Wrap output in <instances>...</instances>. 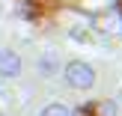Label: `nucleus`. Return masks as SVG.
Segmentation results:
<instances>
[{
    "label": "nucleus",
    "instance_id": "1",
    "mask_svg": "<svg viewBox=\"0 0 122 116\" xmlns=\"http://www.w3.org/2000/svg\"><path fill=\"white\" fill-rule=\"evenodd\" d=\"M63 77H66V83H69L71 89H92L95 86V69L89 63H81V60L66 63Z\"/></svg>",
    "mask_w": 122,
    "mask_h": 116
},
{
    "label": "nucleus",
    "instance_id": "2",
    "mask_svg": "<svg viewBox=\"0 0 122 116\" xmlns=\"http://www.w3.org/2000/svg\"><path fill=\"white\" fill-rule=\"evenodd\" d=\"M24 69L21 57H18L12 48H0V77H18Z\"/></svg>",
    "mask_w": 122,
    "mask_h": 116
},
{
    "label": "nucleus",
    "instance_id": "3",
    "mask_svg": "<svg viewBox=\"0 0 122 116\" xmlns=\"http://www.w3.org/2000/svg\"><path fill=\"white\" fill-rule=\"evenodd\" d=\"M36 69H39V75L42 77H54L60 71V57L54 51H48V54H42L39 57V63H36Z\"/></svg>",
    "mask_w": 122,
    "mask_h": 116
},
{
    "label": "nucleus",
    "instance_id": "4",
    "mask_svg": "<svg viewBox=\"0 0 122 116\" xmlns=\"http://www.w3.org/2000/svg\"><path fill=\"white\" fill-rule=\"evenodd\" d=\"M39 116H71V110L66 104H45L39 110Z\"/></svg>",
    "mask_w": 122,
    "mask_h": 116
},
{
    "label": "nucleus",
    "instance_id": "5",
    "mask_svg": "<svg viewBox=\"0 0 122 116\" xmlns=\"http://www.w3.org/2000/svg\"><path fill=\"white\" fill-rule=\"evenodd\" d=\"M101 116H116V104L113 101H104L101 104Z\"/></svg>",
    "mask_w": 122,
    "mask_h": 116
}]
</instances>
